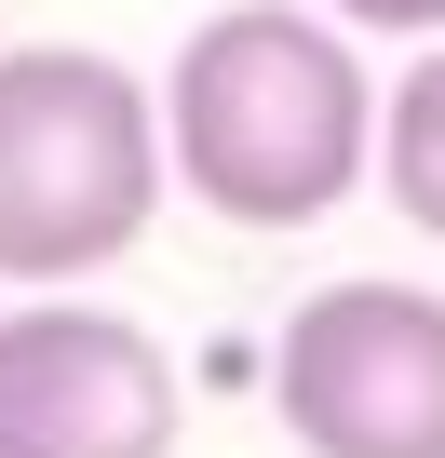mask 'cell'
Returning a JSON list of instances; mask_svg holds the SVG:
<instances>
[{
    "mask_svg": "<svg viewBox=\"0 0 445 458\" xmlns=\"http://www.w3.org/2000/svg\"><path fill=\"white\" fill-rule=\"evenodd\" d=\"M162 95V162L216 229H324L378 175V81L324 0H230L175 41Z\"/></svg>",
    "mask_w": 445,
    "mask_h": 458,
    "instance_id": "obj_1",
    "label": "cell"
},
{
    "mask_svg": "<svg viewBox=\"0 0 445 458\" xmlns=\"http://www.w3.org/2000/svg\"><path fill=\"white\" fill-rule=\"evenodd\" d=\"M175 202L162 95L95 41H14L0 55V284H95L149 243Z\"/></svg>",
    "mask_w": 445,
    "mask_h": 458,
    "instance_id": "obj_2",
    "label": "cell"
},
{
    "mask_svg": "<svg viewBox=\"0 0 445 458\" xmlns=\"http://www.w3.org/2000/svg\"><path fill=\"white\" fill-rule=\"evenodd\" d=\"M270 418L297 458H445V297L432 284H324L270 337Z\"/></svg>",
    "mask_w": 445,
    "mask_h": 458,
    "instance_id": "obj_3",
    "label": "cell"
},
{
    "mask_svg": "<svg viewBox=\"0 0 445 458\" xmlns=\"http://www.w3.org/2000/svg\"><path fill=\"white\" fill-rule=\"evenodd\" d=\"M189 391L135 310L28 284L0 310V458H175Z\"/></svg>",
    "mask_w": 445,
    "mask_h": 458,
    "instance_id": "obj_4",
    "label": "cell"
},
{
    "mask_svg": "<svg viewBox=\"0 0 445 458\" xmlns=\"http://www.w3.org/2000/svg\"><path fill=\"white\" fill-rule=\"evenodd\" d=\"M378 202L418 229V243H445V28L405 55V81L378 95Z\"/></svg>",
    "mask_w": 445,
    "mask_h": 458,
    "instance_id": "obj_5",
    "label": "cell"
},
{
    "mask_svg": "<svg viewBox=\"0 0 445 458\" xmlns=\"http://www.w3.org/2000/svg\"><path fill=\"white\" fill-rule=\"evenodd\" d=\"M338 28H378V41H432L445 28V0H324Z\"/></svg>",
    "mask_w": 445,
    "mask_h": 458,
    "instance_id": "obj_6",
    "label": "cell"
}]
</instances>
